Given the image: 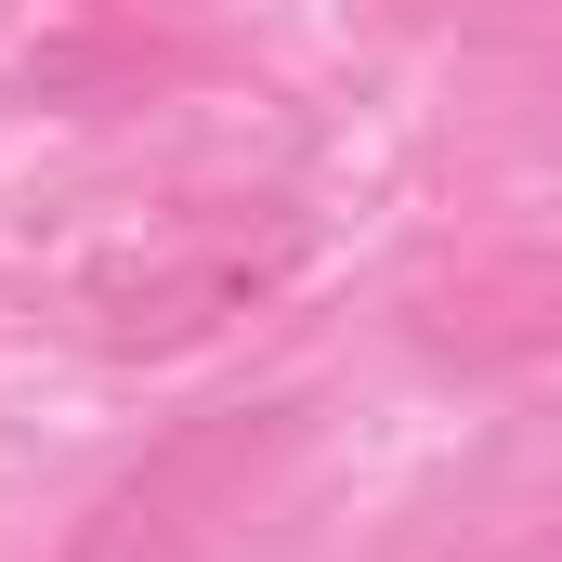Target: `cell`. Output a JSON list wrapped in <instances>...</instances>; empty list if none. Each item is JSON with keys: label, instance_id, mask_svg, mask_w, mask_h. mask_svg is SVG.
<instances>
[{"label": "cell", "instance_id": "1", "mask_svg": "<svg viewBox=\"0 0 562 562\" xmlns=\"http://www.w3.org/2000/svg\"><path fill=\"white\" fill-rule=\"evenodd\" d=\"M301 262V210H196L170 236H144L132 262L79 288L92 353H196L210 327H236L249 301H276Z\"/></svg>", "mask_w": 562, "mask_h": 562}, {"label": "cell", "instance_id": "2", "mask_svg": "<svg viewBox=\"0 0 562 562\" xmlns=\"http://www.w3.org/2000/svg\"><path fill=\"white\" fill-rule=\"evenodd\" d=\"M288 445H301V406H223V419L170 431L132 484L66 537V562H196L236 510H249V484L276 471Z\"/></svg>", "mask_w": 562, "mask_h": 562}, {"label": "cell", "instance_id": "3", "mask_svg": "<svg viewBox=\"0 0 562 562\" xmlns=\"http://www.w3.org/2000/svg\"><path fill=\"white\" fill-rule=\"evenodd\" d=\"M419 340H431V353H471V367L562 340V249H524V262H471L458 288H431Z\"/></svg>", "mask_w": 562, "mask_h": 562}]
</instances>
